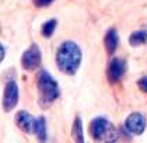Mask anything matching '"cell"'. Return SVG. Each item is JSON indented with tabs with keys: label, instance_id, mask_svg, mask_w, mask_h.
I'll return each instance as SVG.
<instances>
[{
	"label": "cell",
	"instance_id": "cell-13",
	"mask_svg": "<svg viewBox=\"0 0 147 143\" xmlns=\"http://www.w3.org/2000/svg\"><path fill=\"white\" fill-rule=\"evenodd\" d=\"M56 24L57 21L55 18H52V20H48L46 22H44V25H42V35L45 37V38H51L53 33H55V30H56Z\"/></svg>",
	"mask_w": 147,
	"mask_h": 143
},
{
	"label": "cell",
	"instance_id": "cell-3",
	"mask_svg": "<svg viewBox=\"0 0 147 143\" xmlns=\"http://www.w3.org/2000/svg\"><path fill=\"white\" fill-rule=\"evenodd\" d=\"M18 98H20L18 84L14 80L7 81V84L4 86V93H3V100H1V105H3L4 112H11L17 107Z\"/></svg>",
	"mask_w": 147,
	"mask_h": 143
},
{
	"label": "cell",
	"instance_id": "cell-7",
	"mask_svg": "<svg viewBox=\"0 0 147 143\" xmlns=\"http://www.w3.org/2000/svg\"><path fill=\"white\" fill-rule=\"evenodd\" d=\"M125 72H126V62L121 58H113L109 62V66L107 70V77L111 84H115L123 77Z\"/></svg>",
	"mask_w": 147,
	"mask_h": 143
},
{
	"label": "cell",
	"instance_id": "cell-12",
	"mask_svg": "<svg viewBox=\"0 0 147 143\" xmlns=\"http://www.w3.org/2000/svg\"><path fill=\"white\" fill-rule=\"evenodd\" d=\"M147 42V31H135L129 37V44L132 46H140Z\"/></svg>",
	"mask_w": 147,
	"mask_h": 143
},
{
	"label": "cell",
	"instance_id": "cell-9",
	"mask_svg": "<svg viewBox=\"0 0 147 143\" xmlns=\"http://www.w3.org/2000/svg\"><path fill=\"white\" fill-rule=\"evenodd\" d=\"M104 44H105V49H107L108 55H113L115 51L118 49V45H119V37H118V31L115 28H111L105 34Z\"/></svg>",
	"mask_w": 147,
	"mask_h": 143
},
{
	"label": "cell",
	"instance_id": "cell-5",
	"mask_svg": "<svg viewBox=\"0 0 147 143\" xmlns=\"http://www.w3.org/2000/svg\"><path fill=\"white\" fill-rule=\"evenodd\" d=\"M109 128H111V123L108 122V119L102 118V117H98V118H94L91 121L90 126H88V132H90V136L92 139L101 140L108 135Z\"/></svg>",
	"mask_w": 147,
	"mask_h": 143
},
{
	"label": "cell",
	"instance_id": "cell-16",
	"mask_svg": "<svg viewBox=\"0 0 147 143\" xmlns=\"http://www.w3.org/2000/svg\"><path fill=\"white\" fill-rule=\"evenodd\" d=\"M4 56H6V49H4V46L0 44V63L4 60Z\"/></svg>",
	"mask_w": 147,
	"mask_h": 143
},
{
	"label": "cell",
	"instance_id": "cell-1",
	"mask_svg": "<svg viewBox=\"0 0 147 143\" xmlns=\"http://www.w3.org/2000/svg\"><path fill=\"white\" fill-rule=\"evenodd\" d=\"M81 58L83 54L79 45L73 41H65L56 52V65L62 73L73 76L81 65Z\"/></svg>",
	"mask_w": 147,
	"mask_h": 143
},
{
	"label": "cell",
	"instance_id": "cell-4",
	"mask_svg": "<svg viewBox=\"0 0 147 143\" xmlns=\"http://www.w3.org/2000/svg\"><path fill=\"white\" fill-rule=\"evenodd\" d=\"M41 62H42V54L36 44L31 45L21 56V66L27 72H32L35 69H38Z\"/></svg>",
	"mask_w": 147,
	"mask_h": 143
},
{
	"label": "cell",
	"instance_id": "cell-10",
	"mask_svg": "<svg viewBox=\"0 0 147 143\" xmlns=\"http://www.w3.org/2000/svg\"><path fill=\"white\" fill-rule=\"evenodd\" d=\"M34 133L39 143H45L48 140V131H46V121L44 117H39L35 119Z\"/></svg>",
	"mask_w": 147,
	"mask_h": 143
},
{
	"label": "cell",
	"instance_id": "cell-14",
	"mask_svg": "<svg viewBox=\"0 0 147 143\" xmlns=\"http://www.w3.org/2000/svg\"><path fill=\"white\" fill-rule=\"evenodd\" d=\"M137 86L139 88L143 91V93H147V77H142L137 80Z\"/></svg>",
	"mask_w": 147,
	"mask_h": 143
},
{
	"label": "cell",
	"instance_id": "cell-8",
	"mask_svg": "<svg viewBox=\"0 0 147 143\" xmlns=\"http://www.w3.org/2000/svg\"><path fill=\"white\" fill-rule=\"evenodd\" d=\"M16 125L20 131L24 133H34V125H35V118L25 110L18 111L16 114Z\"/></svg>",
	"mask_w": 147,
	"mask_h": 143
},
{
	"label": "cell",
	"instance_id": "cell-6",
	"mask_svg": "<svg viewBox=\"0 0 147 143\" xmlns=\"http://www.w3.org/2000/svg\"><path fill=\"white\" fill-rule=\"evenodd\" d=\"M146 117L142 112H132L125 121V128L133 135H142L146 129Z\"/></svg>",
	"mask_w": 147,
	"mask_h": 143
},
{
	"label": "cell",
	"instance_id": "cell-11",
	"mask_svg": "<svg viewBox=\"0 0 147 143\" xmlns=\"http://www.w3.org/2000/svg\"><path fill=\"white\" fill-rule=\"evenodd\" d=\"M71 136L74 143H86L84 142V132H83V122L80 117L74 118L73 122V128H71Z\"/></svg>",
	"mask_w": 147,
	"mask_h": 143
},
{
	"label": "cell",
	"instance_id": "cell-15",
	"mask_svg": "<svg viewBox=\"0 0 147 143\" xmlns=\"http://www.w3.org/2000/svg\"><path fill=\"white\" fill-rule=\"evenodd\" d=\"M55 0H34V4L36 7H46L49 4H52Z\"/></svg>",
	"mask_w": 147,
	"mask_h": 143
},
{
	"label": "cell",
	"instance_id": "cell-2",
	"mask_svg": "<svg viewBox=\"0 0 147 143\" xmlns=\"http://www.w3.org/2000/svg\"><path fill=\"white\" fill-rule=\"evenodd\" d=\"M36 87L39 93V102L42 107L51 105L60 96V88L57 81L46 70H41L36 75Z\"/></svg>",
	"mask_w": 147,
	"mask_h": 143
}]
</instances>
